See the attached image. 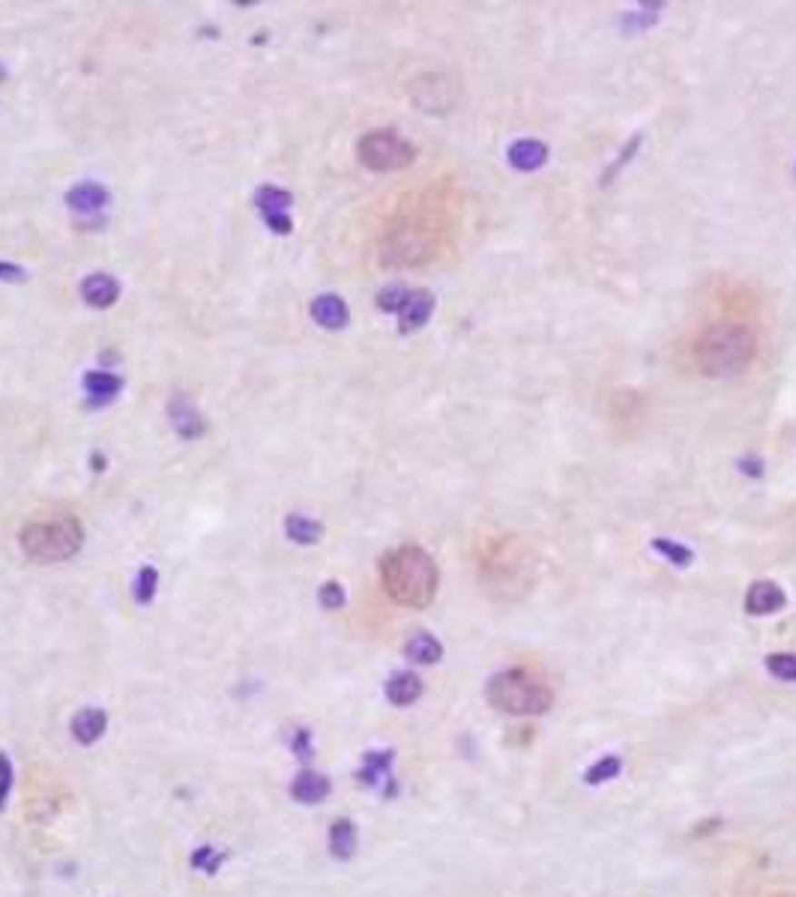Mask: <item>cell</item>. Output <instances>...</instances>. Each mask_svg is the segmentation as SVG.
Listing matches in <instances>:
<instances>
[{"instance_id": "obj_1", "label": "cell", "mask_w": 796, "mask_h": 897, "mask_svg": "<svg viewBox=\"0 0 796 897\" xmlns=\"http://www.w3.org/2000/svg\"><path fill=\"white\" fill-rule=\"evenodd\" d=\"M381 581L393 602L404 607H428L437 593V565L423 548L404 544L381 560Z\"/></svg>"}, {"instance_id": "obj_2", "label": "cell", "mask_w": 796, "mask_h": 897, "mask_svg": "<svg viewBox=\"0 0 796 897\" xmlns=\"http://www.w3.org/2000/svg\"><path fill=\"white\" fill-rule=\"evenodd\" d=\"M692 356H695V365L710 377L737 374V371L751 365L754 335L746 326H733V324L712 326L695 342Z\"/></svg>"}, {"instance_id": "obj_3", "label": "cell", "mask_w": 796, "mask_h": 897, "mask_svg": "<svg viewBox=\"0 0 796 897\" xmlns=\"http://www.w3.org/2000/svg\"><path fill=\"white\" fill-rule=\"evenodd\" d=\"M485 694H488V703H492L497 713H506V715H542L551 709V703H554V691L524 667H512V670H503V673L492 676Z\"/></svg>"}, {"instance_id": "obj_4", "label": "cell", "mask_w": 796, "mask_h": 897, "mask_svg": "<svg viewBox=\"0 0 796 897\" xmlns=\"http://www.w3.org/2000/svg\"><path fill=\"white\" fill-rule=\"evenodd\" d=\"M22 551L34 563H60L75 556L85 544V530L75 518H57V521H36L27 523L18 535Z\"/></svg>"}, {"instance_id": "obj_5", "label": "cell", "mask_w": 796, "mask_h": 897, "mask_svg": "<svg viewBox=\"0 0 796 897\" xmlns=\"http://www.w3.org/2000/svg\"><path fill=\"white\" fill-rule=\"evenodd\" d=\"M356 153H360V162L369 171L386 174V171H402L413 162L416 150L411 141H404L398 132L393 129H374L369 135H363L356 144Z\"/></svg>"}, {"instance_id": "obj_6", "label": "cell", "mask_w": 796, "mask_h": 897, "mask_svg": "<svg viewBox=\"0 0 796 897\" xmlns=\"http://www.w3.org/2000/svg\"><path fill=\"white\" fill-rule=\"evenodd\" d=\"M291 201H294L291 192L279 189V185H261L254 192L258 213L264 215V222H267V228L273 234H291V215H288Z\"/></svg>"}, {"instance_id": "obj_7", "label": "cell", "mask_w": 796, "mask_h": 897, "mask_svg": "<svg viewBox=\"0 0 796 897\" xmlns=\"http://www.w3.org/2000/svg\"><path fill=\"white\" fill-rule=\"evenodd\" d=\"M393 760L395 754L393 751H365V757H363V769L356 772V778H360V783H365V787H381V783H386L383 787V796L386 799H393L398 787H395V781H393Z\"/></svg>"}, {"instance_id": "obj_8", "label": "cell", "mask_w": 796, "mask_h": 897, "mask_svg": "<svg viewBox=\"0 0 796 897\" xmlns=\"http://www.w3.org/2000/svg\"><path fill=\"white\" fill-rule=\"evenodd\" d=\"M784 604H788V595L775 581H758L746 593V611L751 616H772L784 611Z\"/></svg>"}, {"instance_id": "obj_9", "label": "cell", "mask_w": 796, "mask_h": 897, "mask_svg": "<svg viewBox=\"0 0 796 897\" xmlns=\"http://www.w3.org/2000/svg\"><path fill=\"white\" fill-rule=\"evenodd\" d=\"M434 312V296L428 291H407L404 305L398 308V321H402V333H413L428 324V317Z\"/></svg>"}, {"instance_id": "obj_10", "label": "cell", "mask_w": 796, "mask_h": 897, "mask_svg": "<svg viewBox=\"0 0 796 897\" xmlns=\"http://www.w3.org/2000/svg\"><path fill=\"white\" fill-rule=\"evenodd\" d=\"M171 425H174V431L183 440H195V437L204 434V431H207V422H204V416L198 414V407L192 404L186 395L171 401Z\"/></svg>"}, {"instance_id": "obj_11", "label": "cell", "mask_w": 796, "mask_h": 897, "mask_svg": "<svg viewBox=\"0 0 796 897\" xmlns=\"http://www.w3.org/2000/svg\"><path fill=\"white\" fill-rule=\"evenodd\" d=\"M330 778L321 775V772L305 769L300 772L291 783V799L300 802V805H321V802L330 796Z\"/></svg>"}, {"instance_id": "obj_12", "label": "cell", "mask_w": 796, "mask_h": 897, "mask_svg": "<svg viewBox=\"0 0 796 897\" xmlns=\"http://www.w3.org/2000/svg\"><path fill=\"white\" fill-rule=\"evenodd\" d=\"M312 317H314V324L323 326V329H344L351 321V312H348V303H344L342 296L321 294L312 303Z\"/></svg>"}, {"instance_id": "obj_13", "label": "cell", "mask_w": 796, "mask_h": 897, "mask_svg": "<svg viewBox=\"0 0 796 897\" xmlns=\"http://www.w3.org/2000/svg\"><path fill=\"white\" fill-rule=\"evenodd\" d=\"M386 700L393 706H413L416 700L423 697V679L413 673V670H398L390 679H386Z\"/></svg>"}, {"instance_id": "obj_14", "label": "cell", "mask_w": 796, "mask_h": 897, "mask_svg": "<svg viewBox=\"0 0 796 897\" xmlns=\"http://www.w3.org/2000/svg\"><path fill=\"white\" fill-rule=\"evenodd\" d=\"M120 296V284L108 273H94L81 282V299L94 308H111Z\"/></svg>"}, {"instance_id": "obj_15", "label": "cell", "mask_w": 796, "mask_h": 897, "mask_svg": "<svg viewBox=\"0 0 796 897\" xmlns=\"http://www.w3.org/2000/svg\"><path fill=\"white\" fill-rule=\"evenodd\" d=\"M69 730H73V739L78 742V745H94V742H99L102 736H105L108 715L96 706H87V709H81V713H75L73 727Z\"/></svg>"}, {"instance_id": "obj_16", "label": "cell", "mask_w": 796, "mask_h": 897, "mask_svg": "<svg viewBox=\"0 0 796 897\" xmlns=\"http://www.w3.org/2000/svg\"><path fill=\"white\" fill-rule=\"evenodd\" d=\"M108 198H111V194H108L105 185H99V183H81V185H75V189L66 194V204L75 213L90 215V213L105 210L108 207Z\"/></svg>"}, {"instance_id": "obj_17", "label": "cell", "mask_w": 796, "mask_h": 897, "mask_svg": "<svg viewBox=\"0 0 796 897\" xmlns=\"http://www.w3.org/2000/svg\"><path fill=\"white\" fill-rule=\"evenodd\" d=\"M545 162H548V147L542 141L524 138L509 147V164L518 171H536V168H542Z\"/></svg>"}, {"instance_id": "obj_18", "label": "cell", "mask_w": 796, "mask_h": 897, "mask_svg": "<svg viewBox=\"0 0 796 897\" xmlns=\"http://www.w3.org/2000/svg\"><path fill=\"white\" fill-rule=\"evenodd\" d=\"M404 655L411 658L413 664H437L443 658V643L437 641L434 634L428 632H416L407 637L404 643Z\"/></svg>"}, {"instance_id": "obj_19", "label": "cell", "mask_w": 796, "mask_h": 897, "mask_svg": "<svg viewBox=\"0 0 796 897\" xmlns=\"http://www.w3.org/2000/svg\"><path fill=\"white\" fill-rule=\"evenodd\" d=\"M326 843H330V855H333V859H339V862L353 859V852H356V826H353L348 817L335 820L333 826H330V834H326Z\"/></svg>"}, {"instance_id": "obj_20", "label": "cell", "mask_w": 796, "mask_h": 897, "mask_svg": "<svg viewBox=\"0 0 796 897\" xmlns=\"http://www.w3.org/2000/svg\"><path fill=\"white\" fill-rule=\"evenodd\" d=\"M284 533H288V539L294 544H314V542H321L323 527H321V521L309 518V514L294 512L284 518Z\"/></svg>"}, {"instance_id": "obj_21", "label": "cell", "mask_w": 796, "mask_h": 897, "mask_svg": "<svg viewBox=\"0 0 796 897\" xmlns=\"http://www.w3.org/2000/svg\"><path fill=\"white\" fill-rule=\"evenodd\" d=\"M81 384H85V392L96 401V404H102V401H111L120 392V386H124L120 384V377L111 374V371H87Z\"/></svg>"}, {"instance_id": "obj_22", "label": "cell", "mask_w": 796, "mask_h": 897, "mask_svg": "<svg viewBox=\"0 0 796 897\" xmlns=\"http://www.w3.org/2000/svg\"><path fill=\"white\" fill-rule=\"evenodd\" d=\"M620 772H622V760L617 754H605L584 772V783H590V787H599V783H608V781L620 778Z\"/></svg>"}, {"instance_id": "obj_23", "label": "cell", "mask_w": 796, "mask_h": 897, "mask_svg": "<svg viewBox=\"0 0 796 897\" xmlns=\"http://www.w3.org/2000/svg\"><path fill=\"white\" fill-rule=\"evenodd\" d=\"M652 551H659L671 565H680V569H689L692 560H695L692 548H686V544H680V542H671V539H652Z\"/></svg>"}, {"instance_id": "obj_24", "label": "cell", "mask_w": 796, "mask_h": 897, "mask_svg": "<svg viewBox=\"0 0 796 897\" xmlns=\"http://www.w3.org/2000/svg\"><path fill=\"white\" fill-rule=\"evenodd\" d=\"M156 586H159V572L153 569V565H144V569L138 572L135 577V602L138 604H150L153 602V595H156Z\"/></svg>"}, {"instance_id": "obj_25", "label": "cell", "mask_w": 796, "mask_h": 897, "mask_svg": "<svg viewBox=\"0 0 796 897\" xmlns=\"http://www.w3.org/2000/svg\"><path fill=\"white\" fill-rule=\"evenodd\" d=\"M767 670L781 683H796V655L793 653H772L767 658Z\"/></svg>"}, {"instance_id": "obj_26", "label": "cell", "mask_w": 796, "mask_h": 897, "mask_svg": "<svg viewBox=\"0 0 796 897\" xmlns=\"http://www.w3.org/2000/svg\"><path fill=\"white\" fill-rule=\"evenodd\" d=\"M224 859H228V855H224L222 850H213V847H198L195 852H192L189 864H192V868H195V871H204V873H216V871L222 868V862H224Z\"/></svg>"}, {"instance_id": "obj_27", "label": "cell", "mask_w": 796, "mask_h": 897, "mask_svg": "<svg viewBox=\"0 0 796 897\" xmlns=\"http://www.w3.org/2000/svg\"><path fill=\"white\" fill-rule=\"evenodd\" d=\"M318 602L323 611H342L348 595H344V586L339 581H326L321 590H318Z\"/></svg>"}, {"instance_id": "obj_28", "label": "cell", "mask_w": 796, "mask_h": 897, "mask_svg": "<svg viewBox=\"0 0 796 897\" xmlns=\"http://www.w3.org/2000/svg\"><path fill=\"white\" fill-rule=\"evenodd\" d=\"M404 296H407V287H402V284L386 287V291L377 294V308L386 314H398V308L404 305Z\"/></svg>"}, {"instance_id": "obj_29", "label": "cell", "mask_w": 796, "mask_h": 897, "mask_svg": "<svg viewBox=\"0 0 796 897\" xmlns=\"http://www.w3.org/2000/svg\"><path fill=\"white\" fill-rule=\"evenodd\" d=\"M13 783H15L13 760H9V754H4V751H0V811L6 808L9 792H13Z\"/></svg>"}, {"instance_id": "obj_30", "label": "cell", "mask_w": 796, "mask_h": 897, "mask_svg": "<svg viewBox=\"0 0 796 897\" xmlns=\"http://www.w3.org/2000/svg\"><path fill=\"white\" fill-rule=\"evenodd\" d=\"M291 748H294V754H297L300 760H309L312 757V733L305 727H300L297 733H294L291 739Z\"/></svg>"}, {"instance_id": "obj_31", "label": "cell", "mask_w": 796, "mask_h": 897, "mask_svg": "<svg viewBox=\"0 0 796 897\" xmlns=\"http://www.w3.org/2000/svg\"><path fill=\"white\" fill-rule=\"evenodd\" d=\"M22 278H25V270H22V266L0 261V282H22Z\"/></svg>"}]
</instances>
